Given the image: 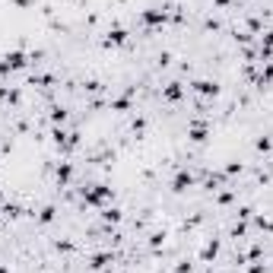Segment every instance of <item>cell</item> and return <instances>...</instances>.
Instances as JSON below:
<instances>
[{
  "label": "cell",
  "mask_w": 273,
  "mask_h": 273,
  "mask_svg": "<svg viewBox=\"0 0 273 273\" xmlns=\"http://www.w3.org/2000/svg\"><path fill=\"white\" fill-rule=\"evenodd\" d=\"M112 112L127 115V112H131V96H124V99H112Z\"/></svg>",
  "instance_id": "cell-12"
},
{
  "label": "cell",
  "mask_w": 273,
  "mask_h": 273,
  "mask_svg": "<svg viewBox=\"0 0 273 273\" xmlns=\"http://www.w3.org/2000/svg\"><path fill=\"white\" fill-rule=\"evenodd\" d=\"M54 248L61 251V254H73V251H76V245H73V242H67V238H61V242H54Z\"/></svg>",
  "instance_id": "cell-20"
},
{
  "label": "cell",
  "mask_w": 273,
  "mask_h": 273,
  "mask_svg": "<svg viewBox=\"0 0 273 273\" xmlns=\"http://www.w3.org/2000/svg\"><path fill=\"white\" fill-rule=\"evenodd\" d=\"M191 187H194V175L187 172V168H181V172L172 178V191L175 194H184V191H191Z\"/></svg>",
  "instance_id": "cell-6"
},
{
  "label": "cell",
  "mask_w": 273,
  "mask_h": 273,
  "mask_svg": "<svg viewBox=\"0 0 273 273\" xmlns=\"http://www.w3.org/2000/svg\"><path fill=\"white\" fill-rule=\"evenodd\" d=\"M248 273H267V258H264V261H251Z\"/></svg>",
  "instance_id": "cell-21"
},
{
  "label": "cell",
  "mask_w": 273,
  "mask_h": 273,
  "mask_svg": "<svg viewBox=\"0 0 273 273\" xmlns=\"http://www.w3.org/2000/svg\"><path fill=\"white\" fill-rule=\"evenodd\" d=\"M108 264H115V254H112V251H102V254H92V258H89V264H86V267H89V270H96V273H99V270H105V267H108Z\"/></svg>",
  "instance_id": "cell-9"
},
{
  "label": "cell",
  "mask_w": 273,
  "mask_h": 273,
  "mask_svg": "<svg viewBox=\"0 0 273 273\" xmlns=\"http://www.w3.org/2000/svg\"><path fill=\"white\" fill-rule=\"evenodd\" d=\"M73 178V162H61L57 165V187H67Z\"/></svg>",
  "instance_id": "cell-11"
},
{
  "label": "cell",
  "mask_w": 273,
  "mask_h": 273,
  "mask_svg": "<svg viewBox=\"0 0 273 273\" xmlns=\"http://www.w3.org/2000/svg\"><path fill=\"white\" fill-rule=\"evenodd\" d=\"M184 99V86L181 83H165V86H162V102H181Z\"/></svg>",
  "instance_id": "cell-7"
},
{
  "label": "cell",
  "mask_w": 273,
  "mask_h": 273,
  "mask_svg": "<svg viewBox=\"0 0 273 273\" xmlns=\"http://www.w3.org/2000/svg\"><path fill=\"white\" fill-rule=\"evenodd\" d=\"M80 194L86 200V207H99V210H105V203L115 197L108 184H86V187H80Z\"/></svg>",
  "instance_id": "cell-1"
},
{
  "label": "cell",
  "mask_w": 273,
  "mask_h": 273,
  "mask_svg": "<svg viewBox=\"0 0 273 273\" xmlns=\"http://www.w3.org/2000/svg\"><path fill=\"white\" fill-rule=\"evenodd\" d=\"M254 149H258V152H270L273 149V136H258V140H254Z\"/></svg>",
  "instance_id": "cell-16"
},
{
  "label": "cell",
  "mask_w": 273,
  "mask_h": 273,
  "mask_svg": "<svg viewBox=\"0 0 273 273\" xmlns=\"http://www.w3.org/2000/svg\"><path fill=\"white\" fill-rule=\"evenodd\" d=\"M0 197H3V191H0Z\"/></svg>",
  "instance_id": "cell-27"
},
{
  "label": "cell",
  "mask_w": 273,
  "mask_h": 273,
  "mask_svg": "<svg viewBox=\"0 0 273 273\" xmlns=\"http://www.w3.org/2000/svg\"><path fill=\"white\" fill-rule=\"evenodd\" d=\"M83 89H86V92H105V83H102V80H86Z\"/></svg>",
  "instance_id": "cell-19"
},
{
  "label": "cell",
  "mask_w": 273,
  "mask_h": 273,
  "mask_svg": "<svg viewBox=\"0 0 273 273\" xmlns=\"http://www.w3.org/2000/svg\"><path fill=\"white\" fill-rule=\"evenodd\" d=\"M162 242H165V229H162V232H152V235H149V245H152V248H159Z\"/></svg>",
  "instance_id": "cell-22"
},
{
  "label": "cell",
  "mask_w": 273,
  "mask_h": 273,
  "mask_svg": "<svg viewBox=\"0 0 273 273\" xmlns=\"http://www.w3.org/2000/svg\"><path fill=\"white\" fill-rule=\"evenodd\" d=\"M242 172H245V165H242L238 159H232V162L226 165V178H235V175H242Z\"/></svg>",
  "instance_id": "cell-18"
},
{
  "label": "cell",
  "mask_w": 273,
  "mask_h": 273,
  "mask_svg": "<svg viewBox=\"0 0 273 273\" xmlns=\"http://www.w3.org/2000/svg\"><path fill=\"white\" fill-rule=\"evenodd\" d=\"M131 41V32L121 29V25H115V29H108V35L102 38V45L105 48H118V45H127Z\"/></svg>",
  "instance_id": "cell-5"
},
{
  "label": "cell",
  "mask_w": 273,
  "mask_h": 273,
  "mask_svg": "<svg viewBox=\"0 0 273 273\" xmlns=\"http://www.w3.org/2000/svg\"><path fill=\"white\" fill-rule=\"evenodd\" d=\"M219 248H223V245H219V238H210V242L203 245V251H200V261L203 264H213V261H216V254H219Z\"/></svg>",
  "instance_id": "cell-10"
},
{
  "label": "cell",
  "mask_w": 273,
  "mask_h": 273,
  "mask_svg": "<svg viewBox=\"0 0 273 273\" xmlns=\"http://www.w3.org/2000/svg\"><path fill=\"white\" fill-rule=\"evenodd\" d=\"M146 131V118H134V134H143Z\"/></svg>",
  "instance_id": "cell-23"
},
{
  "label": "cell",
  "mask_w": 273,
  "mask_h": 273,
  "mask_svg": "<svg viewBox=\"0 0 273 273\" xmlns=\"http://www.w3.org/2000/svg\"><path fill=\"white\" fill-rule=\"evenodd\" d=\"M254 229H261V232L273 235V219H270V216H254Z\"/></svg>",
  "instance_id": "cell-13"
},
{
  "label": "cell",
  "mask_w": 273,
  "mask_h": 273,
  "mask_svg": "<svg viewBox=\"0 0 273 273\" xmlns=\"http://www.w3.org/2000/svg\"><path fill=\"white\" fill-rule=\"evenodd\" d=\"M54 207H41L38 210V226H48V223H54Z\"/></svg>",
  "instance_id": "cell-15"
},
{
  "label": "cell",
  "mask_w": 273,
  "mask_h": 273,
  "mask_svg": "<svg viewBox=\"0 0 273 273\" xmlns=\"http://www.w3.org/2000/svg\"><path fill=\"white\" fill-rule=\"evenodd\" d=\"M194 267H191V261H181V264H178V267H175V273H191Z\"/></svg>",
  "instance_id": "cell-24"
},
{
  "label": "cell",
  "mask_w": 273,
  "mask_h": 273,
  "mask_svg": "<svg viewBox=\"0 0 273 273\" xmlns=\"http://www.w3.org/2000/svg\"><path fill=\"white\" fill-rule=\"evenodd\" d=\"M67 118H70V115H67V108H61V105H54V108H51V124H57V127H61V124L67 121Z\"/></svg>",
  "instance_id": "cell-14"
},
{
  "label": "cell",
  "mask_w": 273,
  "mask_h": 273,
  "mask_svg": "<svg viewBox=\"0 0 273 273\" xmlns=\"http://www.w3.org/2000/svg\"><path fill=\"white\" fill-rule=\"evenodd\" d=\"M213 6H219V10H226V6H232V0H213Z\"/></svg>",
  "instance_id": "cell-26"
},
{
  "label": "cell",
  "mask_w": 273,
  "mask_h": 273,
  "mask_svg": "<svg viewBox=\"0 0 273 273\" xmlns=\"http://www.w3.org/2000/svg\"><path fill=\"white\" fill-rule=\"evenodd\" d=\"M13 3L19 6V10H32V6H35V3H32V0H13Z\"/></svg>",
  "instance_id": "cell-25"
},
{
  "label": "cell",
  "mask_w": 273,
  "mask_h": 273,
  "mask_svg": "<svg viewBox=\"0 0 273 273\" xmlns=\"http://www.w3.org/2000/svg\"><path fill=\"white\" fill-rule=\"evenodd\" d=\"M102 219H105V223H121V210H115V207H105V210H102Z\"/></svg>",
  "instance_id": "cell-17"
},
{
  "label": "cell",
  "mask_w": 273,
  "mask_h": 273,
  "mask_svg": "<svg viewBox=\"0 0 273 273\" xmlns=\"http://www.w3.org/2000/svg\"><path fill=\"white\" fill-rule=\"evenodd\" d=\"M191 89L197 92V96H213V99L219 96V86H216L213 80H194V83H191Z\"/></svg>",
  "instance_id": "cell-8"
},
{
  "label": "cell",
  "mask_w": 273,
  "mask_h": 273,
  "mask_svg": "<svg viewBox=\"0 0 273 273\" xmlns=\"http://www.w3.org/2000/svg\"><path fill=\"white\" fill-rule=\"evenodd\" d=\"M187 140L191 143H207L210 140V124L207 121H191V127H187Z\"/></svg>",
  "instance_id": "cell-4"
},
{
  "label": "cell",
  "mask_w": 273,
  "mask_h": 273,
  "mask_svg": "<svg viewBox=\"0 0 273 273\" xmlns=\"http://www.w3.org/2000/svg\"><path fill=\"white\" fill-rule=\"evenodd\" d=\"M29 61L32 57L25 54V51H6V54L0 57V73H16V70H22Z\"/></svg>",
  "instance_id": "cell-2"
},
{
  "label": "cell",
  "mask_w": 273,
  "mask_h": 273,
  "mask_svg": "<svg viewBox=\"0 0 273 273\" xmlns=\"http://www.w3.org/2000/svg\"><path fill=\"white\" fill-rule=\"evenodd\" d=\"M168 19H172V13H168L165 3H162V6H149V10L140 13V22L143 25H165Z\"/></svg>",
  "instance_id": "cell-3"
}]
</instances>
